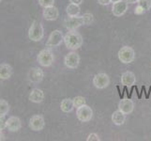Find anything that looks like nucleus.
<instances>
[{
    "label": "nucleus",
    "mask_w": 151,
    "mask_h": 141,
    "mask_svg": "<svg viewBox=\"0 0 151 141\" xmlns=\"http://www.w3.org/2000/svg\"><path fill=\"white\" fill-rule=\"evenodd\" d=\"M64 43L70 50H77L83 45V38L76 30H69L64 36Z\"/></svg>",
    "instance_id": "1"
},
{
    "label": "nucleus",
    "mask_w": 151,
    "mask_h": 141,
    "mask_svg": "<svg viewBox=\"0 0 151 141\" xmlns=\"http://www.w3.org/2000/svg\"><path fill=\"white\" fill-rule=\"evenodd\" d=\"M44 37V29L42 25L38 21H33L28 30V38L32 41H40Z\"/></svg>",
    "instance_id": "2"
},
{
    "label": "nucleus",
    "mask_w": 151,
    "mask_h": 141,
    "mask_svg": "<svg viewBox=\"0 0 151 141\" xmlns=\"http://www.w3.org/2000/svg\"><path fill=\"white\" fill-rule=\"evenodd\" d=\"M54 60H55L54 54L49 48L41 50L37 56V61L39 62V64L42 67L52 66V64L54 63Z\"/></svg>",
    "instance_id": "3"
},
{
    "label": "nucleus",
    "mask_w": 151,
    "mask_h": 141,
    "mask_svg": "<svg viewBox=\"0 0 151 141\" xmlns=\"http://www.w3.org/2000/svg\"><path fill=\"white\" fill-rule=\"evenodd\" d=\"M118 59L124 64H129L135 59V52L129 46H124L117 53Z\"/></svg>",
    "instance_id": "4"
},
{
    "label": "nucleus",
    "mask_w": 151,
    "mask_h": 141,
    "mask_svg": "<svg viewBox=\"0 0 151 141\" xmlns=\"http://www.w3.org/2000/svg\"><path fill=\"white\" fill-rule=\"evenodd\" d=\"M63 41H64L63 33L59 29H55L50 34L47 43H46V47L49 49L55 48V47L59 46Z\"/></svg>",
    "instance_id": "5"
},
{
    "label": "nucleus",
    "mask_w": 151,
    "mask_h": 141,
    "mask_svg": "<svg viewBox=\"0 0 151 141\" xmlns=\"http://www.w3.org/2000/svg\"><path fill=\"white\" fill-rule=\"evenodd\" d=\"M76 117L82 122H87L91 121L93 117L92 108L88 106L87 104H84V106L78 107L76 110Z\"/></svg>",
    "instance_id": "6"
},
{
    "label": "nucleus",
    "mask_w": 151,
    "mask_h": 141,
    "mask_svg": "<svg viewBox=\"0 0 151 141\" xmlns=\"http://www.w3.org/2000/svg\"><path fill=\"white\" fill-rule=\"evenodd\" d=\"M110 84V78L105 72H100L97 74L93 78V85L99 90H103L109 86Z\"/></svg>",
    "instance_id": "7"
},
{
    "label": "nucleus",
    "mask_w": 151,
    "mask_h": 141,
    "mask_svg": "<svg viewBox=\"0 0 151 141\" xmlns=\"http://www.w3.org/2000/svg\"><path fill=\"white\" fill-rule=\"evenodd\" d=\"M84 19L83 16H74V17H68L64 21V25L68 30H76L82 25H84Z\"/></svg>",
    "instance_id": "8"
},
{
    "label": "nucleus",
    "mask_w": 151,
    "mask_h": 141,
    "mask_svg": "<svg viewBox=\"0 0 151 141\" xmlns=\"http://www.w3.org/2000/svg\"><path fill=\"white\" fill-rule=\"evenodd\" d=\"M29 128L35 132H39L41 131L44 126H45V121L44 118L41 116V115H34V116L31 117L29 119Z\"/></svg>",
    "instance_id": "9"
},
{
    "label": "nucleus",
    "mask_w": 151,
    "mask_h": 141,
    "mask_svg": "<svg viewBox=\"0 0 151 141\" xmlns=\"http://www.w3.org/2000/svg\"><path fill=\"white\" fill-rule=\"evenodd\" d=\"M64 64L69 69H76L80 64V56L76 52H70L64 59Z\"/></svg>",
    "instance_id": "10"
},
{
    "label": "nucleus",
    "mask_w": 151,
    "mask_h": 141,
    "mask_svg": "<svg viewBox=\"0 0 151 141\" xmlns=\"http://www.w3.org/2000/svg\"><path fill=\"white\" fill-rule=\"evenodd\" d=\"M43 77H44V72L39 67L31 68L28 72V80L32 83H35V84L40 83L43 80Z\"/></svg>",
    "instance_id": "11"
},
{
    "label": "nucleus",
    "mask_w": 151,
    "mask_h": 141,
    "mask_svg": "<svg viewBox=\"0 0 151 141\" xmlns=\"http://www.w3.org/2000/svg\"><path fill=\"white\" fill-rule=\"evenodd\" d=\"M128 3L126 2V0L123 1H118L116 3H113L112 6V13L114 14V16L116 17H120L122 15L126 13L127 9H128Z\"/></svg>",
    "instance_id": "12"
},
{
    "label": "nucleus",
    "mask_w": 151,
    "mask_h": 141,
    "mask_svg": "<svg viewBox=\"0 0 151 141\" xmlns=\"http://www.w3.org/2000/svg\"><path fill=\"white\" fill-rule=\"evenodd\" d=\"M42 16L46 21H55L59 16L58 9L55 6L44 8L42 12Z\"/></svg>",
    "instance_id": "13"
},
{
    "label": "nucleus",
    "mask_w": 151,
    "mask_h": 141,
    "mask_svg": "<svg viewBox=\"0 0 151 141\" xmlns=\"http://www.w3.org/2000/svg\"><path fill=\"white\" fill-rule=\"evenodd\" d=\"M22 128V121L18 117L12 116L7 119V129L9 132H18Z\"/></svg>",
    "instance_id": "14"
},
{
    "label": "nucleus",
    "mask_w": 151,
    "mask_h": 141,
    "mask_svg": "<svg viewBox=\"0 0 151 141\" xmlns=\"http://www.w3.org/2000/svg\"><path fill=\"white\" fill-rule=\"evenodd\" d=\"M118 109L124 114H131L134 109V103L131 99H121L118 103Z\"/></svg>",
    "instance_id": "15"
},
{
    "label": "nucleus",
    "mask_w": 151,
    "mask_h": 141,
    "mask_svg": "<svg viewBox=\"0 0 151 141\" xmlns=\"http://www.w3.org/2000/svg\"><path fill=\"white\" fill-rule=\"evenodd\" d=\"M121 85L124 87H132L136 83V77L132 72H125L121 75Z\"/></svg>",
    "instance_id": "16"
},
{
    "label": "nucleus",
    "mask_w": 151,
    "mask_h": 141,
    "mask_svg": "<svg viewBox=\"0 0 151 141\" xmlns=\"http://www.w3.org/2000/svg\"><path fill=\"white\" fill-rule=\"evenodd\" d=\"M44 92L42 90H40V88H33L32 90H31L30 94H29V100L32 102V103H42L43 100H44Z\"/></svg>",
    "instance_id": "17"
},
{
    "label": "nucleus",
    "mask_w": 151,
    "mask_h": 141,
    "mask_svg": "<svg viewBox=\"0 0 151 141\" xmlns=\"http://www.w3.org/2000/svg\"><path fill=\"white\" fill-rule=\"evenodd\" d=\"M12 67L8 63L0 64V79L8 80L12 75Z\"/></svg>",
    "instance_id": "18"
},
{
    "label": "nucleus",
    "mask_w": 151,
    "mask_h": 141,
    "mask_svg": "<svg viewBox=\"0 0 151 141\" xmlns=\"http://www.w3.org/2000/svg\"><path fill=\"white\" fill-rule=\"evenodd\" d=\"M125 121H126V114H124L119 109L112 114V121L114 122V125L120 126V125L124 124Z\"/></svg>",
    "instance_id": "19"
},
{
    "label": "nucleus",
    "mask_w": 151,
    "mask_h": 141,
    "mask_svg": "<svg viewBox=\"0 0 151 141\" xmlns=\"http://www.w3.org/2000/svg\"><path fill=\"white\" fill-rule=\"evenodd\" d=\"M66 12L68 14V16H70V17L79 16V14L81 12L80 6L73 3H70L66 8Z\"/></svg>",
    "instance_id": "20"
},
{
    "label": "nucleus",
    "mask_w": 151,
    "mask_h": 141,
    "mask_svg": "<svg viewBox=\"0 0 151 141\" xmlns=\"http://www.w3.org/2000/svg\"><path fill=\"white\" fill-rule=\"evenodd\" d=\"M74 108V104H73V101L71 99H64L62 100L61 103H60V109L62 112L64 113H70L73 110Z\"/></svg>",
    "instance_id": "21"
},
{
    "label": "nucleus",
    "mask_w": 151,
    "mask_h": 141,
    "mask_svg": "<svg viewBox=\"0 0 151 141\" xmlns=\"http://www.w3.org/2000/svg\"><path fill=\"white\" fill-rule=\"evenodd\" d=\"M9 112V103L4 100V99H0V116L6 117Z\"/></svg>",
    "instance_id": "22"
},
{
    "label": "nucleus",
    "mask_w": 151,
    "mask_h": 141,
    "mask_svg": "<svg viewBox=\"0 0 151 141\" xmlns=\"http://www.w3.org/2000/svg\"><path fill=\"white\" fill-rule=\"evenodd\" d=\"M137 4L140 7H142L145 12L151 9V0H138Z\"/></svg>",
    "instance_id": "23"
},
{
    "label": "nucleus",
    "mask_w": 151,
    "mask_h": 141,
    "mask_svg": "<svg viewBox=\"0 0 151 141\" xmlns=\"http://www.w3.org/2000/svg\"><path fill=\"white\" fill-rule=\"evenodd\" d=\"M72 101H73L74 107H76V108H78V107H80L82 106H84V104H86V99L84 97H82V96H77Z\"/></svg>",
    "instance_id": "24"
},
{
    "label": "nucleus",
    "mask_w": 151,
    "mask_h": 141,
    "mask_svg": "<svg viewBox=\"0 0 151 141\" xmlns=\"http://www.w3.org/2000/svg\"><path fill=\"white\" fill-rule=\"evenodd\" d=\"M83 19H84V23L85 25H91L94 21V17H93V14L89 13V12H86L83 15Z\"/></svg>",
    "instance_id": "25"
},
{
    "label": "nucleus",
    "mask_w": 151,
    "mask_h": 141,
    "mask_svg": "<svg viewBox=\"0 0 151 141\" xmlns=\"http://www.w3.org/2000/svg\"><path fill=\"white\" fill-rule=\"evenodd\" d=\"M39 4L40 7L44 8H47V7H51V6H54L55 4V0H39Z\"/></svg>",
    "instance_id": "26"
},
{
    "label": "nucleus",
    "mask_w": 151,
    "mask_h": 141,
    "mask_svg": "<svg viewBox=\"0 0 151 141\" xmlns=\"http://www.w3.org/2000/svg\"><path fill=\"white\" fill-rule=\"evenodd\" d=\"M86 140H87V141H100L101 138L99 137V135H98L97 134H95V133H91V134H88V137H87Z\"/></svg>",
    "instance_id": "27"
},
{
    "label": "nucleus",
    "mask_w": 151,
    "mask_h": 141,
    "mask_svg": "<svg viewBox=\"0 0 151 141\" xmlns=\"http://www.w3.org/2000/svg\"><path fill=\"white\" fill-rule=\"evenodd\" d=\"M7 128V121L5 119V117L0 116V131H3Z\"/></svg>",
    "instance_id": "28"
},
{
    "label": "nucleus",
    "mask_w": 151,
    "mask_h": 141,
    "mask_svg": "<svg viewBox=\"0 0 151 141\" xmlns=\"http://www.w3.org/2000/svg\"><path fill=\"white\" fill-rule=\"evenodd\" d=\"M144 12H145V10L142 7H140L139 5H137V7L134 9V13H135V14H137V15H141V14H143Z\"/></svg>",
    "instance_id": "29"
},
{
    "label": "nucleus",
    "mask_w": 151,
    "mask_h": 141,
    "mask_svg": "<svg viewBox=\"0 0 151 141\" xmlns=\"http://www.w3.org/2000/svg\"><path fill=\"white\" fill-rule=\"evenodd\" d=\"M98 3L102 6H107L111 3V0H98Z\"/></svg>",
    "instance_id": "30"
},
{
    "label": "nucleus",
    "mask_w": 151,
    "mask_h": 141,
    "mask_svg": "<svg viewBox=\"0 0 151 141\" xmlns=\"http://www.w3.org/2000/svg\"><path fill=\"white\" fill-rule=\"evenodd\" d=\"M70 3H73V4H76V5H80L84 2V0H70Z\"/></svg>",
    "instance_id": "31"
},
{
    "label": "nucleus",
    "mask_w": 151,
    "mask_h": 141,
    "mask_svg": "<svg viewBox=\"0 0 151 141\" xmlns=\"http://www.w3.org/2000/svg\"><path fill=\"white\" fill-rule=\"evenodd\" d=\"M126 2L128 4H135L138 2V0H126Z\"/></svg>",
    "instance_id": "32"
},
{
    "label": "nucleus",
    "mask_w": 151,
    "mask_h": 141,
    "mask_svg": "<svg viewBox=\"0 0 151 141\" xmlns=\"http://www.w3.org/2000/svg\"><path fill=\"white\" fill-rule=\"evenodd\" d=\"M3 140H5V135L2 131H0V141H3Z\"/></svg>",
    "instance_id": "33"
},
{
    "label": "nucleus",
    "mask_w": 151,
    "mask_h": 141,
    "mask_svg": "<svg viewBox=\"0 0 151 141\" xmlns=\"http://www.w3.org/2000/svg\"><path fill=\"white\" fill-rule=\"evenodd\" d=\"M118 1H121V0H111V3H116V2H118Z\"/></svg>",
    "instance_id": "34"
},
{
    "label": "nucleus",
    "mask_w": 151,
    "mask_h": 141,
    "mask_svg": "<svg viewBox=\"0 0 151 141\" xmlns=\"http://www.w3.org/2000/svg\"><path fill=\"white\" fill-rule=\"evenodd\" d=\"M1 1H2V0H0V2H1Z\"/></svg>",
    "instance_id": "35"
}]
</instances>
